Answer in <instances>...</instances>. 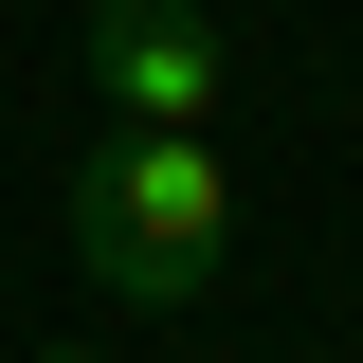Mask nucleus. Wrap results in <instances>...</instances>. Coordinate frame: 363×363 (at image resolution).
Masks as SVG:
<instances>
[{
  "instance_id": "7ed1b4c3",
  "label": "nucleus",
  "mask_w": 363,
  "mask_h": 363,
  "mask_svg": "<svg viewBox=\"0 0 363 363\" xmlns=\"http://www.w3.org/2000/svg\"><path fill=\"white\" fill-rule=\"evenodd\" d=\"M37 363H91V345H37Z\"/></svg>"
},
{
  "instance_id": "f257e3e1",
  "label": "nucleus",
  "mask_w": 363,
  "mask_h": 363,
  "mask_svg": "<svg viewBox=\"0 0 363 363\" xmlns=\"http://www.w3.org/2000/svg\"><path fill=\"white\" fill-rule=\"evenodd\" d=\"M236 255V164L218 128H91L73 164V272L128 291V309H200Z\"/></svg>"
},
{
  "instance_id": "f03ea898",
  "label": "nucleus",
  "mask_w": 363,
  "mask_h": 363,
  "mask_svg": "<svg viewBox=\"0 0 363 363\" xmlns=\"http://www.w3.org/2000/svg\"><path fill=\"white\" fill-rule=\"evenodd\" d=\"M73 55H91V109H109V128H218L236 109V37L200 0H91Z\"/></svg>"
}]
</instances>
